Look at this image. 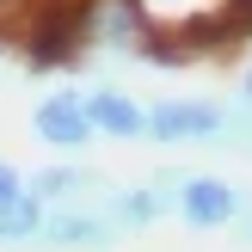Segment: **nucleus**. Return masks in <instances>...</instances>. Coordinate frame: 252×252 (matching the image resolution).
Wrapping results in <instances>:
<instances>
[{
    "mask_svg": "<svg viewBox=\"0 0 252 252\" xmlns=\"http://www.w3.org/2000/svg\"><path fill=\"white\" fill-rule=\"evenodd\" d=\"M221 154H240V160H252V117H234L228 111V123H221Z\"/></svg>",
    "mask_w": 252,
    "mask_h": 252,
    "instance_id": "1a4fd4ad",
    "label": "nucleus"
},
{
    "mask_svg": "<svg viewBox=\"0 0 252 252\" xmlns=\"http://www.w3.org/2000/svg\"><path fill=\"white\" fill-rule=\"evenodd\" d=\"M234 246H246V252H252V216L240 221V228H234Z\"/></svg>",
    "mask_w": 252,
    "mask_h": 252,
    "instance_id": "f8f14e48",
    "label": "nucleus"
},
{
    "mask_svg": "<svg viewBox=\"0 0 252 252\" xmlns=\"http://www.w3.org/2000/svg\"><path fill=\"white\" fill-rule=\"evenodd\" d=\"M43 216L49 209L37 203L31 191L6 197V203H0V252H31L37 240H43Z\"/></svg>",
    "mask_w": 252,
    "mask_h": 252,
    "instance_id": "6e6552de",
    "label": "nucleus"
},
{
    "mask_svg": "<svg viewBox=\"0 0 252 252\" xmlns=\"http://www.w3.org/2000/svg\"><path fill=\"white\" fill-rule=\"evenodd\" d=\"M80 105H86V123H93L98 142H123V148H129V142H148V105L129 98L123 86L98 80V86L80 93Z\"/></svg>",
    "mask_w": 252,
    "mask_h": 252,
    "instance_id": "423d86ee",
    "label": "nucleus"
},
{
    "mask_svg": "<svg viewBox=\"0 0 252 252\" xmlns=\"http://www.w3.org/2000/svg\"><path fill=\"white\" fill-rule=\"evenodd\" d=\"M252 216V197L246 185L221 179V172H197L172 191V221H185L191 234H221V228H240V221Z\"/></svg>",
    "mask_w": 252,
    "mask_h": 252,
    "instance_id": "f257e3e1",
    "label": "nucleus"
},
{
    "mask_svg": "<svg viewBox=\"0 0 252 252\" xmlns=\"http://www.w3.org/2000/svg\"><path fill=\"white\" fill-rule=\"evenodd\" d=\"M25 191H31L43 209H98L111 191H117V179H105V172L86 166V160H49L43 172L25 179Z\"/></svg>",
    "mask_w": 252,
    "mask_h": 252,
    "instance_id": "7ed1b4c3",
    "label": "nucleus"
},
{
    "mask_svg": "<svg viewBox=\"0 0 252 252\" xmlns=\"http://www.w3.org/2000/svg\"><path fill=\"white\" fill-rule=\"evenodd\" d=\"M221 105H228V111H234V117H252V62H246V68H240V80H234V93H228V98H221Z\"/></svg>",
    "mask_w": 252,
    "mask_h": 252,
    "instance_id": "9d476101",
    "label": "nucleus"
},
{
    "mask_svg": "<svg viewBox=\"0 0 252 252\" xmlns=\"http://www.w3.org/2000/svg\"><path fill=\"white\" fill-rule=\"evenodd\" d=\"M221 123H228V105L221 98H197V93H172L148 105V142L154 148H216Z\"/></svg>",
    "mask_w": 252,
    "mask_h": 252,
    "instance_id": "f03ea898",
    "label": "nucleus"
},
{
    "mask_svg": "<svg viewBox=\"0 0 252 252\" xmlns=\"http://www.w3.org/2000/svg\"><path fill=\"white\" fill-rule=\"evenodd\" d=\"M31 142H43L56 160H80L86 148L98 142L93 135V123H86V105H80V93H43L31 105Z\"/></svg>",
    "mask_w": 252,
    "mask_h": 252,
    "instance_id": "20e7f679",
    "label": "nucleus"
},
{
    "mask_svg": "<svg viewBox=\"0 0 252 252\" xmlns=\"http://www.w3.org/2000/svg\"><path fill=\"white\" fill-rule=\"evenodd\" d=\"M25 191V172L12 166V160H0V203H6V197H19Z\"/></svg>",
    "mask_w": 252,
    "mask_h": 252,
    "instance_id": "9b49d317",
    "label": "nucleus"
},
{
    "mask_svg": "<svg viewBox=\"0 0 252 252\" xmlns=\"http://www.w3.org/2000/svg\"><path fill=\"white\" fill-rule=\"evenodd\" d=\"M43 252H117L123 246V228L98 209H49L43 216Z\"/></svg>",
    "mask_w": 252,
    "mask_h": 252,
    "instance_id": "39448f33",
    "label": "nucleus"
},
{
    "mask_svg": "<svg viewBox=\"0 0 252 252\" xmlns=\"http://www.w3.org/2000/svg\"><path fill=\"white\" fill-rule=\"evenodd\" d=\"M105 216L117 221L123 240H129V234H148V228H160V221L172 216V197L154 191L148 179H135V185H117V191L105 197Z\"/></svg>",
    "mask_w": 252,
    "mask_h": 252,
    "instance_id": "0eeeda50",
    "label": "nucleus"
}]
</instances>
